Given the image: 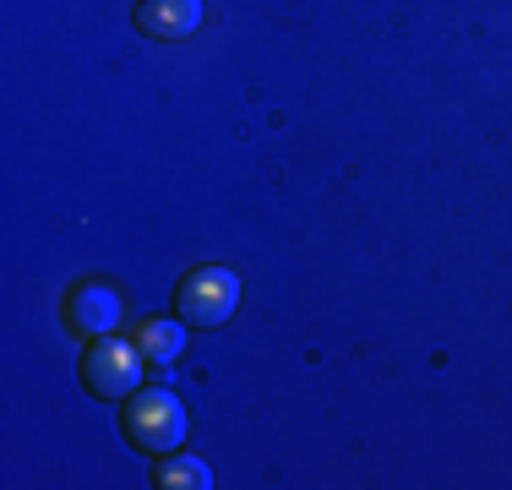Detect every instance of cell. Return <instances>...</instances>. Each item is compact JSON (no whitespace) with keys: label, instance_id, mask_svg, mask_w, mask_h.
I'll return each instance as SVG.
<instances>
[{"label":"cell","instance_id":"obj_4","mask_svg":"<svg viewBox=\"0 0 512 490\" xmlns=\"http://www.w3.org/2000/svg\"><path fill=\"white\" fill-rule=\"evenodd\" d=\"M120 322V294L109 284H82L71 294V311H66V327L82 338H104L109 327Z\"/></svg>","mask_w":512,"mask_h":490},{"label":"cell","instance_id":"obj_1","mask_svg":"<svg viewBox=\"0 0 512 490\" xmlns=\"http://www.w3.org/2000/svg\"><path fill=\"white\" fill-rule=\"evenodd\" d=\"M120 431H126V441L137 452L164 458V452H175L180 436H186V403H180L169 387H148V392H137V398L126 403Z\"/></svg>","mask_w":512,"mask_h":490},{"label":"cell","instance_id":"obj_3","mask_svg":"<svg viewBox=\"0 0 512 490\" xmlns=\"http://www.w3.org/2000/svg\"><path fill=\"white\" fill-rule=\"evenodd\" d=\"M235 305H240V278L229 273V267H197V273L180 284V294H175L180 322H191V327L229 322V316H235Z\"/></svg>","mask_w":512,"mask_h":490},{"label":"cell","instance_id":"obj_6","mask_svg":"<svg viewBox=\"0 0 512 490\" xmlns=\"http://www.w3.org/2000/svg\"><path fill=\"white\" fill-rule=\"evenodd\" d=\"M137 349L148 354L158 371H164V365H175L180 349H186V327H180V322H148V327H142V338H137Z\"/></svg>","mask_w":512,"mask_h":490},{"label":"cell","instance_id":"obj_7","mask_svg":"<svg viewBox=\"0 0 512 490\" xmlns=\"http://www.w3.org/2000/svg\"><path fill=\"white\" fill-rule=\"evenodd\" d=\"M213 485V474H207V463L197 458H158V490H207Z\"/></svg>","mask_w":512,"mask_h":490},{"label":"cell","instance_id":"obj_5","mask_svg":"<svg viewBox=\"0 0 512 490\" xmlns=\"http://www.w3.org/2000/svg\"><path fill=\"white\" fill-rule=\"evenodd\" d=\"M202 22V0H142L137 6V28L148 39H186Z\"/></svg>","mask_w":512,"mask_h":490},{"label":"cell","instance_id":"obj_2","mask_svg":"<svg viewBox=\"0 0 512 490\" xmlns=\"http://www.w3.org/2000/svg\"><path fill=\"white\" fill-rule=\"evenodd\" d=\"M137 382H142V349H137V343L104 333L88 354H82V387H88L93 398L120 403V398L137 392Z\"/></svg>","mask_w":512,"mask_h":490}]
</instances>
